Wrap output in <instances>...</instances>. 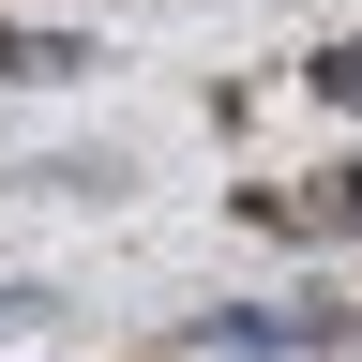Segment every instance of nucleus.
I'll use <instances>...</instances> for the list:
<instances>
[{
	"instance_id": "f03ea898",
	"label": "nucleus",
	"mask_w": 362,
	"mask_h": 362,
	"mask_svg": "<svg viewBox=\"0 0 362 362\" xmlns=\"http://www.w3.org/2000/svg\"><path fill=\"white\" fill-rule=\"evenodd\" d=\"M317 226H362V166H332V197H317Z\"/></svg>"
},
{
	"instance_id": "7ed1b4c3",
	"label": "nucleus",
	"mask_w": 362,
	"mask_h": 362,
	"mask_svg": "<svg viewBox=\"0 0 362 362\" xmlns=\"http://www.w3.org/2000/svg\"><path fill=\"white\" fill-rule=\"evenodd\" d=\"M317 90H347V106H362V45H332V61H317Z\"/></svg>"
},
{
	"instance_id": "f257e3e1",
	"label": "nucleus",
	"mask_w": 362,
	"mask_h": 362,
	"mask_svg": "<svg viewBox=\"0 0 362 362\" xmlns=\"http://www.w3.org/2000/svg\"><path fill=\"white\" fill-rule=\"evenodd\" d=\"M76 61H90L76 30H0V76H76Z\"/></svg>"
}]
</instances>
